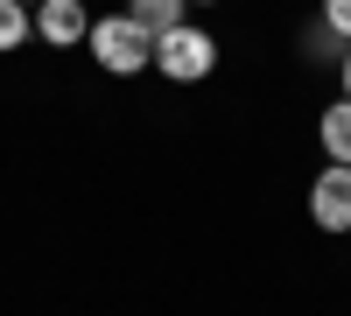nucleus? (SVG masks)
Listing matches in <instances>:
<instances>
[{"label": "nucleus", "instance_id": "3", "mask_svg": "<svg viewBox=\"0 0 351 316\" xmlns=\"http://www.w3.org/2000/svg\"><path fill=\"white\" fill-rule=\"evenodd\" d=\"M309 218L324 232H351V162H330L324 176L309 183Z\"/></svg>", "mask_w": 351, "mask_h": 316}, {"label": "nucleus", "instance_id": "9", "mask_svg": "<svg viewBox=\"0 0 351 316\" xmlns=\"http://www.w3.org/2000/svg\"><path fill=\"white\" fill-rule=\"evenodd\" d=\"M337 71H344V99H351V42H344V56H337Z\"/></svg>", "mask_w": 351, "mask_h": 316}, {"label": "nucleus", "instance_id": "6", "mask_svg": "<svg viewBox=\"0 0 351 316\" xmlns=\"http://www.w3.org/2000/svg\"><path fill=\"white\" fill-rule=\"evenodd\" d=\"M324 155L330 162H351V99H337V106H324Z\"/></svg>", "mask_w": 351, "mask_h": 316}, {"label": "nucleus", "instance_id": "5", "mask_svg": "<svg viewBox=\"0 0 351 316\" xmlns=\"http://www.w3.org/2000/svg\"><path fill=\"white\" fill-rule=\"evenodd\" d=\"M183 8H190V0H127V14L148 28V36H169V28H183Z\"/></svg>", "mask_w": 351, "mask_h": 316}, {"label": "nucleus", "instance_id": "10", "mask_svg": "<svg viewBox=\"0 0 351 316\" xmlns=\"http://www.w3.org/2000/svg\"><path fill=\"white\" fill-rule=\"evenodd\" d=\"M190 8H211V0H190Z\"/></svg>", "mask_w": 351, "mask_h": 316}, {"label": "nucleus", "instance_id": "11", "mask_svg": "<svg viewBox=\"0 0 351 316\" xmlns=\"http://www.w3.org/2000/svg\"><path fill=\"white\" fill-rule=\"evenodd\" d=\"M21 8H43V0H21Z\"/></svg>", "mask_w": 351, "mask_h": 316}, {"label": "nucleus", "instance_id": "4", "mask_svg": "<svg viewBox=\"0 0 351 316\" xmlns=\"http://www.w3.org/2000/svg\"><path fill=\"white\" fill-rule=\"evenodd\" d=\"M36 36H43L49 49L84 42V36H92V21H84V0H43V8H36Z\"/></svg>", "mask_w": 351, "mask_h": 316}, {"label": "nucleus", "instance_id": "8", "mask_svg": "<svg viewBox=\"0 0 351 316\" xmlns=\"http://www.w3.org/2000/svg\"><path fill=\"white\" fill-rule=\"evenodd\" d=\"M324 28L337 42H351V0H324Z\"/></svg>", "mask_w": 351, "mask_h": 316}, {"label": "nucleus", "instance_id": "7", "mask_svg": "<svg viewBox=\"0 0 351 316\" xmlns=\"http://www.w3.org/2000/svg\"><path fill=\"white\" fill-rule=\"evenodd\" d=\"M28 36H36V14H28L21 0H0V56H8V49H21Z\"/></svg>", "mask_w": 351, "mask_h": 316}, {"label": "nucleus", "instance_id": "1", "mask_svg": "<svg viewBox=\"0 0 351 316\" xmlns=\"http://www.w3.org/2000/svg\"><path fill=\"white\" fill-rule=\"evenodd\" d=\"M92 56H99V71H112V77H134V71H148L155 64V36L141 28L134 14H106V21H92Z\"/></svg>", "mask_w": 351, "mask_h": 316}, {"label": "nucleus", "instance_id": "2", "mask_svg": "<svg viewBox=\"0 0 351 316\" xmlns=\"http://www.w3.org/2000/svg\"><path fill=\"white\" fill-rule=\"evenodd\" d=\"M155 71H162L169 84H197V77H211V71H218V36H211V28H197V21H183V28H169V36H155Z\"/></svg>", "mask_w": 351, "mask_h": 316}]
</instances>
